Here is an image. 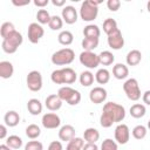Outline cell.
<instances>
[{
	"mask_svg": "<svg viewBox=\"0 0 150 150\" xmlns=\"http://www.w3.org/2000/svg\"><path fill=\"white\" fill-rule=\"evenodd\" d=\"M25 150H43V145L39 141H29L25 145Z\"/></svg>",
	"mask_w": 150,
	"mask_h": 150,
	"instance_id": "b9f144b4",
	"label": "cell"
},
{
	"mask_svg": "<svg viewBox=\"0 0 150 150\" xmlns=\"http://www.w3.org/2000/svg\"><path fill=\"white\" fill-rule=\"evenodd\" d=\"M101 150H118L117 143L111 138H107L101 144Z\"/></svg>",
	"mask_w": 150,
	"mask_h": 150,
	"instance_id": "ab89813d",
	"label": "cell"
},
{
	"mask_svg": "<svg viewBox=\"0 0 150 150\" xmlns=\"http://www.w3.org/2000/svg\"><path fill=\"white\" fill-rule=\"evenodd\" d=\"M45 34V29L43 27L38 23V22H32L29 26H28V30H27V35H28V40L32 42V43H38L41 38Z\"/></svg>",
	"mask_w": 150,
	"mask_h": 150,
	"instance_id": "9c48e42d",
	"label": "cell"
},
{
	"mask_svg": "<svg viewBox=\"0 0 150 150\" xmlns=\"http://www.w3.org/2000/svg\"><path fill=\"white\" fill-rule=\"evenodd\" d=\"M107 90L103 87H95L90 90L89 93V100L94 103V104H100L103 103L107 100Z\"/></svg>",
	"mask_w": 150,
	"mask_h": 150,
	"instance_id": "4fadbf2b",
	"label": "cell"
},
{
	"mask_svg": "<svg viewBox=\"0 0 150 150\" xmlns=\"http://www.w3.org/2000/svg\"><path fill=\"white\" fill-rule=\"evenodd\" d=\"M145 105L144 104H141V103H135L130 107V115L134 117V118H141L145 115Z\"/></svg>",
	"mask_w": 150,
	"mask_h": 150,
	"instance_id": "484cf974",
	"label": "cell"
},
{
	"mask_svg": "<svg viewBox=\"0 0 150 150\" xmlns=\"http://www.w3.org/2000/svg\"><path fill=\"white\" fill-rule=\"evenodd\" d=\"M6 135H7V128L5 124H1L0 125V138L1 139L6 138Z\"/></svg>",
	"mask_w": 150,
	"mask_h": 150,
	"instance_id": "c3c4849f",
	"label": "cell"
},
{
	"mask_svg": "<svg viewBox=\"0 0 150 150\" xmlns=\"http://www.w3.org/2000/svg\"><path fill=\"white\" fill-rule=\"evenodd\" d=\"M49 4V0H34V5L38 7H41V9Z\"/></svg>",
	"mask_w": 150,
	"mask_h": 150,
	"instance_id": "bcb514c9",
	"label": "cell"
},
{
	"mask_svg": "<svg viewBox=\"0 0 150 150\" xmlns=\"http://www.w3.org/2000/svg\"><path fill=\"white\" fill-rule=\"evenodd\" d=\"M57 41L63 46H69L74 41V35L69 30H62L57 36Z\"/></svg>",
	"mask_w": 150,
	"mask_h": 150,
	"instance_id": "83f0119b",
	"label": "cell"
},
{
	"mask_svg": "<svg viewBox=\"0 0 150 150\" xmlns=\"http://www.w3.org/2000/svg\"><path fill=\"white\" fill-rule=\"evenodd\" d=\"M98 57H100V64H103V66H109V64H112V62L115 61V56L109 50H103L98 54Z\"/></svg>",
	"mask_w": 150,
	"mask_h": 150,
	"instance_id": "f546056e",
	"label": "cell"
},
{
	"mask_svg": "<svg viewBox=\"0 0 150 150\" xmlns=\"http://www.w3.org/2000/svg\"><path fill=\"white\" fill-rule=\"evenodd\" d=\"M125 60L128 66H137L142 60V53L138 49H132L127 54Z\"/></svg>",
	"mask_w": 150,
	"mask_h": 150,
	"instance_id": "ffe728a7",
	"label": "cell"
},
{
	"mask_svg": "<svg viewBox=\"0 0 150 150\" xmlns=\"http://www.w3.org/2000/svg\"><path fill=\"white\" fill-rule=\"evenodd\" d=\"M117 29H118V27H117L116 20H114V19H111V18H108V19H105V20L103 21V32H104L107 35H110L111 33L116 32Z\"/></svg>",
	"mask_w": 150,
	"mask_h": 150,
	"instance_id": "4316f807",
	"label": "cell"
},
{
	"mask_svg": "<svg viewBox=\"0 0 150 150\" xmlns=\"http://www.w3.org/2000/svg\"><path fill=\"white\" fill-rule=\"evenodd\" d=\"M80 62H81V64H83L88 69H94V68H97L98 67V64H100V57L94 52L83 50L80 54Z\"/></svg>",
	"mask_w": 150,
	"mask_h": 150,
	"instance_id": "52a82bcc",
	"label": "cell"
},
{
	"mask_svg": "<svg viewBox=\"0 0 150 150\" xmlns=\"http://www.w3.org/2000/svg\"><path fill=\"white\" fill-rule=\"evenodd\" d=\"M82 150H98L96 143H86L82 148Z\"/></svg>",
	"mask_w": 150,
	"mask_h": 150,
	"instance_id": "f6af8a7d",
	"label": "cell"
},
{
	"mask_svg": "<svg viewBox=\"0 0 150 150\" xmlns=\"http://www.w3.org/2000/svg\"><path fill=\"white\" fill-rule=\"evenodd\" d=\"M83 138L87 143H96L100 139V132L95 128H88L83 132Z\"/></svg>",
	"mask_w": 150,
	"mask_h": 150,
	"instance_id": "603a6c76",
	"label": "cell"
},
{
	"mask_svg": "<svg viewBox=\"0 0 150 150\" xmlns=\"http://www.w3.org/2000/svg\"><path fill=\"white\" fill-rule=\"evenodd\" d=\"M57 95L62 101H66L69 105H76L81 101L80 91L76 89H73L71 87H68V86L61 87L57 91Z\"/></svg>",
	"mask_w": 150,
	"mask_h": 150,
	"instance_id": "277c9868",
	"label": "cell"
},
{
	"mask_svg": "<svg viewBox=\"0 0 150 150\" xmlns=\"http://www.w3.org/2000/svg\"><path fill=\"white\" fill-rule=\"evenodd\" d=\"M62 79H63V84H71L76 81L77 79V75L75 73L74 69L69 68V67H66V68H62Z\"/></svg>",
	"mask_w": 150,
	"mask_h": 150,
	"instance_id": "44dd1931",
	"label": "cell"
},
{
	"mask_svg": "<svg viewBox=\"0 0 150 150\" xmlns=\"http://www.w3.org/2000/svg\"><path fill=\"white\" fill-rule=\"evenodd\" d=\"M27 109L28 111L36 116V115H40L42 112V103L38 100V98H30L28 102H27Z\"/></svg>",
	"mask_w": 150,
	"mask_h": 150,
	"instance_id": "7402d4cb",
	"label": "cell"
},
{
	"mask_svg": "<svg viewBox=\"0 0 150 150\" xmlns=\"http://www.w3.org/2000/svg\"><path fill=\"white\" fill-rule=\"evenodd\" d=\"M83 35H84V38H96V39H98L100 35H101V30H100L98 26L89 23L83 28Z\"/></svg>",
	"mask_w": 150,
	"mask_h": 150,
	"instance_id": "cb8c5ba5",
	"label": "cell"
},
{
	"mask_svg": "<svg viewBox=\"0 0 150 150\" xmlns=\"http://www.w3.org/2000/svg\"><path fill=\"white\" fill-rule=\"evenodd\" d=\"M75 137V128L70 124L62 125L59 130V138L64 142H69Z\"/></svg>",
	"mask_w": 150,
	"mask_h": 150,
	"instance_id": "2e32d148",
	"label": "cell"
},
{
	"mask_svg": "<svg viewBox=\"0 0 150 150\" xmlns=\"http://www.w3.org/2000/svg\"><path fill=\"white\" fill-rule=\"evenodd\" d=\"M100 123H101V125L103 127V128H110L115 122H114V120H112V117L108 114V112H105V111H102V114H101V117H100Z\"/></svg>",
	"mask_w": 150,
	"mask_h": 150,
	"instance_id": "f35d334b",
	"label": "cell"
},
{
	"mask_svg": "<svg viewBox=\"0 0 150 150\" xmlns=\"http://www.w3.org/2000/svg\"><path fill=\"white\" fill-rule=\"evenodd\" d=\"M84 145V141L81 137H74L71 141L68 142L66 150H82Z\"/></svg>",
	"mask_w": 150,
	"mask_h": 150,
	"instance_id": "e575fe53",
	"label": "cell"
},
{
	"mask_svg": "<svg viewBox=\"0 0 150 150\" xmlns=\"http://www.w3.org/2000/svg\"><path fill=\"white\" fill-rule=\"evenodd\" d=\"M112 75L117 80H124L129 75V68L123 63H116L112 67Z\"/></svg>",
	"mask_w": 150,
	"mask_h": 150,
	"instance_id": "e0dca14e",
	"label": "cell"
},
{
	"mask_svg": "<svg viewBox=\"0 0 150 150\" xmlns=\"http://www.w3.org/2000/svg\"><path fill=\"white\" fill-rule=\"evenodd\" d=\"M123 90L127 95V97L131 101H138L141 98V89L139 84L136 79H128L123 83Z\"/></svg>",
	"mask_w": 150,
	"mask_h": 150,
	"instance_id": "8992f818",
	"label": "cell"
},
{
	"mask_svg": "<svg viewBox=\"0 0 150 150\" xmlns=\"http://www.w3.org/2000/svg\"><path fill=\"white\" fill-rule=\"evenodd\" d=\"M48 26H49V28L52 30H59L63 26V19L61 16H59V15H53L50 18V21H49Z\"/></svg>",
	"mask_w": 150,
	"mask_h": 150,
	"instance_id": "8d00e7d4",
	"label": "cell"
},
{
	"mask_svg": "<svg viewBox=\"0 0 150 150\" xmlns=\"http://www.w3.org/2000/svg\"><path fill=\"white\" fill-rule=\"evenodd\" d=\"M102 111H105L108 112L115 123L117 122H122L125 117V109L123 105L118 104V103H115V102H108L103 105V110Z\"/></svg>",
	"mask_w": 150,
	"mask_h": 150,
	"instance_id": "5b68a950",
	"label": "cell"
},
{
	"mask_svg": "<svg viewBox=\"0 0 150 150\" xmlns=\"http://www.w3.org/2000/svg\"><path fill=\"white\" fill-rule=\"evenodd\" d=\"M50 14L48 13L47 9H39L36 13V19H38V23L40 25H48L50 21Z\"/></svg>",
	"mask_w": 150,
	"mask_h": 150,
	"instance_id": "d590c367",
	"label": "cell"
},
{
	"mask_svg": "<svg viewBox=\"0 0 150 150\" xmlns=\"http://www.w3.org/2000/svg\"><path fill=\"white\" fill-rule=\"evenodd\" d=\"M142 100H143V102H144L145 104L150 105V90H146V91L142 95Z\"/></svg>",
	"mask_w": 150,
	"mask_h": 150,
	"instance_id": "7dc6e473",
	"label": "cell"
},
{
	"mask_svg": "<svg viewBox=\"0 0 150 150\" xmlns=\"http://www.w3.org/2000/svg\"><path fill=\"white\" fill-rule=\"evenodd\" d=\"M101 1H94V0H87L82 2L80 8V16L83 21L90 22L94 21L98 14V5Z\"/></svg>",
	"mask_w": 150,
	"mask_h": 150,
	"instance_id": "6da1fadb",
	"label": "cell"
},
{
	"mask_svg": "<svg viewBox=\"0 0 150 150\" xmlns=\"http://www.w3.org/2000/svg\"><path fill=\"white\" fill-rule=\"evenodd\" d=\"M48 150H63L62 143L60 141H53L49 145H48Z\"/></svg>",
	"mask_w": 150,
	"mask_h": 150,
	"instance_id": "ee69618b",
	"label": "cell"
},
{
	"mask_svg": "<svg viewBox=\"0 0 150 150\" xmlns=\"http://www.w3.org/2000/svg\"><path fill=\"white\" fill-rule=\"evenodd\" d=\"M146 9H148V12L150 13V0H149L148 4H146Z\"/></svg>",
	"mask_w": 150,
	"mask_h": 150,
	"instance_id": "f5cc1de1",
	"label": "cell"
},
{
	"mask_svg": "<svg viewBox=\"0 0 150 150\" xmlns=\"http://www.w3.org/2000/svg\"><path fill=\"white\" fill-rule=\"evenodd\" d=\"M41 135V129L36 124H29L26 128V136L30 139H35Z\"/></svg>",
	"mask_w": 150,
	"mask_h": 150,
	"instance_id": "d6a6232c",
	"label": "cell"
},
{
	"mask_svg": "<svg viewBox=\"0 0 150 150\" xmlns=\"http://www.w3.org/2000/svg\"><path fill=\"white\" fill-rule=\"evenodd\" d=\"M15 32V27L12 22H4L1 25V28H0V34H1V38L2 40L4 39H7L9 35H12L13 33Z\"/></svg>",
	"mask_w": 150,
	"mask_h": 150,
	"instance_id": "1f68e13d",
	"label": "cell"
},
{
	"mask_svg": "<svg viewBox=\"0 0 150 150\" xmlns=\"http://www.w3.org/2000/svg\"><path fill=\"white\" fill-rule=\"evenodd\" d=\"M107 7L111 12H116L121 7V1L120 0H108L107 1Z\"/></svg>",
	"mask_w": 150,
	"mask_h": 150,
	"instance_id": "7bdbcfd3",
	"label": "cell"
},
{
	"mask_svg": "<svg viewBox=\"0 0 150 150\" xmlns=\"http://www.w3.org/2000/svg\"><path fill=\"white\" fill-rule=\"evenodd\" d=\"M75 59V53L71 48H62L52 55V63L56 66L70 64Z\"/></svg>",
	"mask_w": 150,
	"mask_h": 150,
	"instance_id": "3957f363",
	"label": "cell"
},
{
	"mask_svg": "<svg viewBox=\"0 0 150 150\" xmlns=\"http://www.w3.org/2000/svg\"><path fill=\"white\" fill-rule=\"evenodd\" d=\"M6 144L11 149H20L22 146V139H21V137L16 136V135H11L7 137Z\"/></svg>",
	"mask_w": 150,
	"mask_h": 150,
	"instance_id": "836d02e7",
	"label": "cell"
},
{
	"mask_svg": "<svg viewBox=\"0 0 150 150\" xmlns=\"http://www.w3.org/2000/svg\"><path fill=\"white\" fill-rule=\"evenodd\" d=\"M95 80H96V82L100 83V84H105V83H108L109 80H110V73H109V70L105 69V68L98 69V70L96 71V74H95Z\"/></svg>",
	"mask_w": 150,
	"mask_h": 150,
	"instance_id": "d4e9b609",
	"label": "cell"
},
{
	"mask_svg": "<svg viewBox=\"0 0 150 150\" xmlns=\"http://www.w3.org/2000/svg\"><path fill=\"white\" fill-rule=\"evenodd\" d=\"M98 41H100V40L96 39V38H84L81 43H82V47H83L84 50H87V52H93L95 48H97Z\"/></svg>",
	"mask_w": 150,
	"mask_h": 150,
	"instance_id": "f1b7e54d",
	"label": "cell"
},
{
	"mask_svg": "<svg viewBox=\"0 0 150 150\" xmlns=\"http://www.w3.org/2000/svg\"><path fill=\"white\" fill-rule=\"evenodd\" d=\"M41 123L46 129H56L61 124V118L54 112H47L42 116Z\"/></svg>",
	"mask_w": 150,
	"mask_h": 150,
	"instance_id": "30bf717a",
	"label": "cell"
},
{
	"mask_svg": "<svg viewBox=\"0 0 150 150\" xmlns=\"http://www.w3.org/2000/svg\"><path fill=\"white\" fill-rule=\"evenodd\" d=\"M29 2H30L29 0H25V1H16V0H13V1H12V4H13L14 6H19V7H20V6H26V5H28Z\"/></svg>",
	"mask_w": 150,
	"mask_h": 150,
	"instance_id": "681fc988",
	"label": "cell"
},
{
	"mask_svg": "<svg viewBox=\"0 0 150 150\" xmlns=\"http://www.w3.org/2000/svg\"><path fill=\"white\" fill-rule=\"evenodd\" d=\"M22 41H23V38H22L21 33L15 30L7 39L2 40V43H1L2 50L5 53H7V54H14L18 50V48L22 45Z\"/></svg>",
	"mask_w": 150,
	"mask_h": 150,
	"instance_id": "7a4b0ae2",
	"label": "cell"
},
{
	"mask_svg": "<svg viewBox=\"0 0 150 150\" xmlns=\"http://www.w3.org/2000/svg\"><path fill=\"white\" fill-rule=\"evenodd\" d=\"M131 134H132V137L134 138H136V139H143L146 136V128L144 125H142V124L136 125L132 129Z\"/></svg>",
	"mask_w": 150,
	"mask_h": 150,
	"instance_id": "74e56055",
	"label": "cell"
},
{
	"mask_svg": "<svg viewBox=\"0 0 150 150\" xmlns=\"http://www.w3.org/2000/svg\"><path fill=\"white\" fill-rule=\"evenodd\" d=\"M4 122L7 127H16L20 122V116L16 111L14 110H9L5 114L4 116Z\"/></svg>",
	"mask_w": 150,
	"mask_h": 150,
	"instance_id": "ac0fdd59",
	"label": "cell"
},
{
	"mask_svg": "<svg viewBox=\"0 0 150 150\" xmlns=\"http://www.w3.org/2000/svg\"><path fill=\"white\" fill-rule=\"evenodd\" d=\"M62 100L59 97L57 94H52V95H48L46 97V101H45V105L48 110L50 111H56L59 109H61L62 107Z\"/></svg>",
	"mask_w": 150,
	"mask_h": 150,
	"instance_id": "9a60e30c",
	"label": "cell"
},
{
	"mask_svg": "<svg viewBox=\"0 0 150 150\" xmlns=\"http://www.w3.org/2000/svg\"><path fill=\"white\" fill-rule=\"evenodd\" d=\"M130 138V130L127 124H118L115 128V141L118 144H127Z\"/></svg>",
	"mask_w": 150,
	"mask_h": 150,
	"instance_id": "8fae6325",
	"label": "cell"
},
{
	"mask_svg": "<svg viewBox=\"0 0 150 150\" xmlns=\"http://www.w3.org/2000/svg\"><path fill=\"white\" fill-rule=\"evenodd\" d=\"M108 45L111 49H115V50H118L124 46V38L120 29L108 35Z\"/></svg>",
	"mask_w": 150,
	"mask_h": 150,
	"instance_id": "7c38bea8",
	"label": "cell"
},
{
	"mask_svg": "<svg viewBox=\"0 0 150 150\" xmlns=\"http://www.w3.org/2000/svg\"><path fill=\"white\" fill-rule=\"evenodd\" d=\"M79 80H80L81 86H83V87H89V86H91L93 82H94V74H93L91 71H89V70L82 71Z\"/></svg>",
	"mask_w": 150,
	"mask_h": 150,
	"instance_id": "4dcf8cb0",
	"label": "cell"
},
{
	"mask_svg": "<svg viewBox=\"0 0 150 150\" xmlns=\"http://www.w3.org/2000/svg\"><path fill=\"white\" fill-rule=\"evenodd\" d=\"M52 4L56 7H62L66 4V1L64 0H52Z\"/></svg>",
	"mask_w": 150,
	"mask_h": 150,
	"instance_id": "f907efd6",
	"label": "cell"
},
{
	"mask_svg": "<svg viewBox=\"0 0 150 150\" xmlns=\"http://www.w3.org/2000/svg\"><path fill=\"white\" fill-rule=\"evenodd\" d=\"M50 80L55 83V84H63V79H62V70L61 69H56L50 75Z\"/></svg>",
	"mask_w": 150,
	"mask_h": 150,
	"instance_id": "60d3db41",
	"label": "cell"
},
{
	"mask_svg": "<svg viewBox=\"0 0 150 150\" xmlns=\"http://www.w3.org/2000/svg\"><path fill=\"white\" fill-rule=\"evenodd\" d=\"M14 67L9 61H1L0 62V76L2 79H9L13 76Z\"/></svg>",
	"mask_w": 150,
	"mask_h": 150,
	"instance_id": "d6986e66",
	"label": "cell"
},
{
	"mask_svg": "<svg viewBox=\"0 0 150 150\" xmlns=\"http://www.w3.org/2000/svg\"><path fill=\"white\" fill-rule=\"evenodd\" d=\"M26 83L29 90L32 91H39L42 88V75L38 70H32L28 73Z\"/></svg>",
	"mask_w": 150,
	"mask_h": 150,
	"instance_id": "ba28073f",
	"label": "cell"
},
{
	"mask_svg": "<svg viewBox=\"0 0 150 150\" xmlns=\"http://www.w3.org/2000/svg\"><path fill=\"white\" fill-rule=\"evenodd\" d=\"M0 150H11V148L7 144H1L0 145Z\"/></svg>",
	"mask_w": 150,
	"mask_h": 150,
	"instance_id": "816d5d0a",
	"label": "cell"
},
{
	"mask_svg": "<svg viewBox=\"0 0 150 150\" xmlns=\"http://www.w3.org/2000/svg\"><path fill=\"white\" fill-rule=\"evenodd\" d=\"M148 128H149V129H150V120H149V121H148Z\"/></svg>",
	"mask_w": 150,
	"mask_h": 150,
	"instance_id": "db71d44e",
	"label": "cell"
},
{
	"mask_svg": "<svg viewBox=\"0 0 150 150\" xmlns=\"http://www.w3.org/2000/svg\"><path fill=\"white\" fill-rule=\"evenodd\" d=\"M61 18L68 25L75 23L77 21V12H76L75 7H73V6H66V7H63L62 13H61Z\"/></svg>",
	"mask_w": 150,
	"mask_h": 150,
	"instance_id": "5bb4252c",
	"label": "cell"
}]
</instances>
